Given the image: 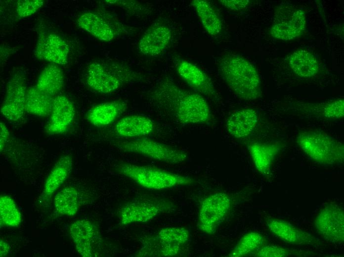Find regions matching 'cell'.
Wrapping results in <instances>:
<instances>
[{
    "instance_id": "33",
    "label": "cell",
    "mask_w": 344,
    "mask_h": 257,
    "mask_svg": "<svg viewBox=\"0 0 344 257\" xmlns=\"http://www.w3.org/2000/svg\"><path fill=\"white\" fill-rule=\"evenodd\" d=\"M105 2L122 9L129 16L137 18L147 17L151 12L150 8L145 3L133 0H106Z\"/></svg>"
},
{
    "instance_id": "7",
    "label": "cell",
    "mask_w": 344,
    "mask_h": 257,
    "mask_svg": "<svg viewBox=\"0 0 344 257\" xmlns=\"http://www.w3.org/2000/svg\"><path fill=\"white\" fill-rule=\"evenodd\" d=\"M77 24L96 39L106 42L130 36L136 30L121 22L112 14L101 10L83 13L78 17Z\"/></svg>"
},
{
    "instance_id": "23",
    "label": "cell",
    "mask_w": 344,
    "mask_h": 257,
    "mask_svg": "<svg viewBox=\"0 0 344 257\" xmlns=\"http://www.w3.org/2000/svg\"><path fill=\"white\" fill-rule=\"evenodd\" d=\"M128 108V102L115 100L99 103L91 108L86 118L89 123L97 127H103L113 123Z\"/></svg>"
},
{
    "instance_id": "22",
    "label": "cell",
    "mask_w": 344,
    "mask_h": 257,
    "mask_svg": "<svg viewBox=\"0 0 344 257\" xmlns=\"http://www.w3.org/2000/svg\"><path fill=\"white\" fill-rule=\"evenodd\" d=\"M154 128L155 124L151 119L137 114L122 117L114 126L116 134L123 139L142 137L151 133Z\"/></svg>"
},
{
    "instance_id": "38",
    "label": "cell",
    "mask_w": 344,
    "mask_h": 257,
    "mask_svg": "<svg viewBox=\"0 0 344 257\" xmlns=\"http://www.w3.org/2000/svg\"><path fill=\"white\" fill-rule=\"evenodd\" d=\"M0 257H4L6 256L7 254L9 249V247L8 245L3 240H0Z\"/></svg>"
},
{
    "instance_id": "21",
    "label": "cell",
    "mask_w": 344,
    "mask_h": 257,
    "mask_svg": "<svg viewBox=\"0 0 344 257\" xmlns=\"http://www.w3.org/2000/svg\"><path fill=\"white\" fill-rule=\"evenodd\" d=\"M282 144L279 142H253L248 150L257 171L264 176L271 173L272 166L278 156Z\"/></svg>"
},
{
    "instance_id": "13",
    "label": "cell",
    "mask_w": 344,
    "mask_h": 257,
    "mask_svg": "<svg viewBox=\"0 0 344 257\" xmlns=\"http://www.w3.org/2000/svg\"><path fill=\"white\" fill-rule=\"evenodd\" d=\"M26 82L22 72L14 73L8 80L0 112L7 120L16 122L20 121L25 112Z\"/></svg>"
},
{
    "instance_id": "20",
    "label": "cell",
    "mask_w": 344,
    "mask_h": 257,
    "mask_svg": "<svg viewBox=\"0 0 344 257\" xmlns=\"http://www.w3.org/2000/svg\"><path fill=\"white\" fill-rule=\"evenodd\" d=\"M258 112L251 108H245L233 112L226 119L225 127L233 137L241 139L250 136L258 122Z\"/></svg>"
},
{
    "instance_id": "6",
    "label": "cell",
    "mask_w": 344,
    "mask_h": 257,
    "mask_svg": "<svg viewBox=\"0 0 344 257\" xmlns=\"http://www.w3.org/2000/svg\"><path fill=\"white\" fill-rule=\"evenodd\" d=\"M190 239L189 231L183 227L160 229L142 242L135 257H173L179 255Z\"/></svg>"
},
{
    "instance_id": "11",
    "label": "cell",
    "mask_w": 344,
    "mask_h": 257,
    "mask_svg": "<svg viewBox=\"0 0 344 257\" xmlns=\"http://www.w3.org/2000/svg\"><path fill=\"white\" fill-rule=\"evenodd\" d=\"M306 18L303 11L290 4L278 6L275 10L271 36L278 40L290 41L303 32Z\"/></svg>"
},
{
    "instance_id": "15",
    "label": "cell",
    "mask_w": 344,
    "mask_h": 257,
    "mask_svg": "<svg viewBox=\"0 0 344 257\" xmlns=\"http://www.w3.org/2000/svg\"><path fill=\"white\" fill-rule=\"evenodd\" d=\"M70 234L77 252L81 256H97L101 238L94 224L87 219L78 220L71 225Z\"/></svg>"
},
{
    "instance_id": "25",
    "label": "cell",
    "mask_w": 344,
    "mask_h": 257,
    "mask_svg": "<svg viewBox=\"0 0 344 257\" xmlns=\"http://www.w3.org/2000/svg\"><path fill=\"white\" fill-rule=\"evenodd\" d=\"M64 86V75L61 69L56 64L45 66L40 74L35 86L40 91L55 97L58 95Z\"/></svg>"
},
{
    "instance_id": "17",
    "label": "cell",
    "mask_w": 344,
    "mask_h": 257,
    "mask_svg": "<svg viewBox=\"0 0 344 257\" xmlns=\"http://www.w3.org/2000/svg\"><path fill=\"white\" fill-rule=\"evenodd\" d=\"M265 224L273 234L287 243L312 246L322 244V242L312 234L285 220L271 217L265 220Z\"/></svg>"
},
{
    "instance_id": "32",
    "label": "cell",
    "mask_w": 344,
    "mask_h": 257,
    "mask_svg": "<svg viewBox=\"0 0 344 257\" xmlns=\"http://www.w3.org/2000/svg\"><path fill=\"white\" fill-rule=\"evenodd\" d=\"M0 220L1 225L8 227L18 226L21 215L13 200L8 196L0 198Z\"/></svg>"
},
{
    "instance_id": "35",
    "label": "cell",
    "mask_w": 344,
    "mask_h": 257,
    "mask_svg": "<svg viewBox=\"0 0 344 257\" xmlns=\"http://www.w3.org/2000/svg\"><path fill=\"white\" fill-rule=\"evenodd\" d=\"M43 0H18L16 13L19 17L23 18L32 15L39 10L43 4Z\"/></svg>"
},
{
    "instance_id": "12",
    "label": "cell",
    "mask_w": 344,
    "mask_h": 257,
    "mask_svg": "<svg viewBox=\"0 0 344 257\" xmlns=\"http://www.w3.org/2000/svg\"><path fill=\"white\" fill-rule=\"evenodd\" d=\"M314 228L324 240L334 244L344 241V211L336 204H328L317 213L314 219Z\"/></svg>"
},
{
    "instance_id": "18",
    "label": "cell",
    "mask_w": 344,
    "mask_h": 257,
    "mask_svg": "<svg viewBox=\"0 0 344 257\" xmlns=\"http://www.w3.org/2000/svg\"><path fill=\"white\" fill-rule=\"evenodd\" d=\"M76 115L73 103L65 95L54 97L49 119L45 131L49 135L60 134L67 131L72 125Z\"/></svg>"
},
{
    "instance_id": "36",
    "label": "cell",
    "mask_w": 344,
    "mask_h": 257,
    "mask_svg": "<svg viewBox=\"0 0 344 257\" xmlns=\"http://www.w3.org/2000/svg\"><path fill=\"white\" fill-rule=\"evenodd\" d=\"M219 1L224 7L233 11L243 10L250 3L249 0H220Z\"/></svg>"
},
{
    "instance_id": "16",
    "label": "cell",
    "mask_w": 344,
    "mask_h": 257,
    "mask_svg": "<svg viewBox=\"0 0 344 257\" xmlns=\"http://www.w3.org/2000/svg\"><path fill=\"white\" fill-rule=\"evenodd\" d=\"M175 67L179 77L197 93L211 98H215L216 92L210 77L193 63L176 58Z\"/></svg>"
},
{
    "instance_id": "14",
    "label": "cell",
    "mask_w": 344,
    "mask_h": 257,
    "mask_svg": "<svg viewBox=\"0 0 344 257\" xmlns=\"http://www.w3.org/2000/svg\"><path fill=\"white\" fill-rule=\"evenodd\" d=\"M172 32L166 23L157 21L152 23L143 32L137 44V50L143 55L157 57L170 46Z\"/></svg>"
},
{
    "instance_id": "8",
    "label": "cell",
    "mask_w": 344,
    "mask_h": 257,
    "mask_svg": "<svg viewBox=\"0 0 344 257\" xmlns=\"http://www.w3.org/2000/svg\"><path fill=\"white\" fill-rule=\"evenodd\" d=\"M114 145L122 152L139 154L169 164L182 163L188 157L183 150L145 137L117 140Z\"/></svg>"
},
{
    "instance_id": "30",
    "label": "cell",
    "mask_w": 344,
    "mask_h": 257,
    "mask_svg": "<svg viewBox=\"0 0 344 257\" xmlns=\"http://www.w3.org/2000/svg\"><path fill=\"white\" fill-rule=\"evenodd\" d=\"M266 244V239L258 231H250L239 239L228 254L230 257H243L251 256L263 246Z\"/></svg>"
},
{
    "instance_id": "31",
    "label": "cell",
    "mask_w": 344,
    "mask_h": 257,
    "mask_svg": "<svg viewBox=\"0 0 344 257\" xmlns=\"http://www.w3.org/2000/svg\"><path fill=\"white\" fill-rule=\"evenodd\" d=\"M54 207L61 215L73 216L79 208V200L77 190L71 186L60 190L54 197Z\"/></svg>"
},
{
    "instance_id": "37",
    "label": "cell",
    "mask_w": 344,
    "mask_h": 257,
    "mask_svg": "<svg viewBox=\"0 0 344 257\" xmlns=\"http://www.w3.org/2000/svg\"><path fill=\"white\" fill-rule=\"evenodd\" d=\"M9 136V132L5 124L1 122L0 123V151L4 148Z\"/></svg>"
},
{
    "instance_id": "19",
    "label": "cell",
    "mask_w": 344,
    "mask_h": 257,
    "mask_svg": "<svg viewBox=\"0 0 344 257\" xmlns=\"http://www.w3.org/2000/svg\"><path fill=\"white\" fill-rule=\"evenodd\" d=\"M69 47L65 41L53 33L41 35L38 39L35 55L39 59L56 65L68 63Z\"/></svg>"
},
{
    "instance_id": "29",
    "label": "cell",
    "mask_w": 344,
    "mask_h": 257,
    "mask_svg": "<svg viewBox=\"0 0 344 257\" xmlns=\"http://www.w3.org/2000/svg\"><path fill=\"white\" fill-rule=\"evenodd\" d=\"M288 62L293 72L303 78L315 76L319 70L318 62L315 57L305 50H299L288 57Z\"/></svg>"
},
{
    "instance_id": "26",
    "label": "cell",
    "mask_w": 344,
    "mask_h": 257,
    "mask_svg": "<svg viewBox=\"0 0 344 257\" xmlns=\"http://www.w3.org/2000/svg\"><path fill=\"white\" fill-rule=\"evenodd\" d=\"M73 160L69 155L61 156L55 163L47 176L43 196L48 198L63 183L72 170Z\"/></svg>"
},
{
    "instance_id": "1",
    "label": "cell",
    "mask_w": 344,
    "mask_h": 257,
    "mask_svg": "<svg viewBox=\"0 0 344 257\" xmlns=\"http://www.w3.org/2000/svg\"><path fill=\"white\" fill-rule=\"evenodd\" d=\"M148 97L155 107L179 124H204L211 120L210 108L204 96L181 88L168 77L158 82Z\"/></svg>"
},
{
    "instance_id": "10",
    "label": "cell",
    "mask_w": 344,
    "mask_h": 257,
    "mask_svg": "<svg viewBox=\"0 0 344 257\" xmlns=\"http://www.w3.org/2000/svg\"><path fill=\"white\" fill-rule=\"evenodd\" d=\"M233 204L231 197L224 192L213 193L205 197L199 206L198 228L207 235L215 234L230 213Z\"/></svg>"
},
{
    "instance_id": "34",
    "label": "cell",
    "mask_w": 344,
    "mask_h": 257,
    "mask_svg": "<svg viewBox=\"0 0 344 257\" xmlns=\"http://www.w3.org/2000/svg\"><path fill=\"white\" fill-rule=\"evenodd\" d=\"M309 254L307 252L291 249L283 247L265 245L257 250L252 256L256 257H287L289 256H305Z\"/></svg>"
},
{
    "instance_id": "24",
    "label": "cell",
    "mask_w": 344,
    "mask_h": 257,
    "mask_svg": "<svg viewBox=\"0 0 344 257\" xmlns=\"http://www.w3.org/2000/svg\"><path fill=\"white\" fill-rule=\"evenodd\" d=\"M295 113L305 117L325 120H337L344 117L343 98L319 104L298 105Z\"/></svg>"
},
{
    "instance_id": "3",
    "label": "cell",
    "mask_w": 344,
    "mask_h": 257,
    "mask_svg": "<svg viewBox=\"0 0 344 257\" xmlns=\"http://www.w3.org/2000/svg\"><path fill=\"white\" fill-rule=\"evenodd\" d=\"M85 82L93 91L110 94L141 81L143 77L127 64L113 60H97L87 65Z\"/></svg>"
},
{
    "instance_id": "5",
    "label": "cell",
    "mask_w": 344,
    "mask_h": 257,
    "mask_svg": "<svg viewBox=\"0 0 344 257\" xmlns=\"http://www.w3.org/2000/svg\"><path fill=\"white\" fill-rule=\"evenodd\" d=\"M296 142L302 151L317 163L334 166L344 163V144L324 132L302 131L297 136Z\"/></svg>"
},
{
    "instance_id": "28",
    "label": "cell",
    "mask_w": 344,
    "mask_h": 257,
    "mask_svg": "<svg viewBox=\"0 0 344 257\" xmlns=\"http://www.w3.org/2000/svg\"><path fill=\"white\" fill-rule=\"evenodd\" d=\"M54 97L40 91L35 86L28 87L26 94L25 112L39 117L49 116Z\"/></svg>"
},
{
    "instance_id": "2",
    "label": "cell",
    "mask_w": 344,
    "mask_h": 257,
    "mask_svg": "<svg viewBox=\"0 0 344 257\" xmlns=\"http://www.w3.org/2000/svg\"><path fill=\"white\" fill-rule=\"evenodd\" d=\"M218 68L224 83L239 98L252 101L261 97L259 75L248 60L238 55H226L219 62Z\"/></svg>"
},
{
    "instance_id": "27",
    "label": "cell",
    "mask_w": 344,
    "mask_h": 257,
    "mask_svg": "<svg viewBox=\"0 0 344 257\" xmlns=\"http://www.w3.org/2000/svg\"><path fill=\"white\" fill-rule=\"evenodd\" d=\"M195 8L201 22L207 32L213 37L219 36L223 29L221 19L210 3L205 0H193Z\"/></svg>"
},
{
    "instance_id": "9",
    "label": "cell",
    "mask_w": 344,
    "mask_h": 257,
    "mask_svg": "<svg viewBox=\"0 0 344 257\" xmlns=\"http://www.w3.org/2000/svg\"><path fill=\"white\" fill-rule=\"evenodd\" d=\"M175 208L173 203L165 199L137 198L119 208L117 216L122 225L144 223L160 215L172 212Z\"/></svg>"
},
{
    "instance_id": "4",
    "label": "cell",
    "mask_w": 344,
    "mask_h": 257,
    "mask_svg": "<svg viewBox=\"0 0 344 257\" xmlns=\"http://www.w3.org/2000/svg\"><path fill=\"white\" fill-rule=\"evenodd\" d=\"M117 172L146 189L164 190L194 183L191 177L171 172L158 168L122 163L116 168Z\"/></svg>"
}]
</instances>
